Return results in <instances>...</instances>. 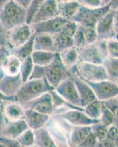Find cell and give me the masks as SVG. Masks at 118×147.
Masks as SVG:
<instances>
[{
    "mask_svg": "<svg viewBox=\"0 0 118 147\" xmlns=\"http://www.w3.org/2000/svg\"><path fill=\"white\" fill-rule=\"evenodd\" d=\"M54 90L46 78L40 80H28L23 83L15 95L16 101L21 105Z\"/></svg>",
    "mask_w": 118,
    "mask_h": 147,
    "instance_id": "1",
    "label": "cell"
},
{
    "mask_svg": "<svg viewBox=\"0 0 118 147\" xmlns=\"http://www.w3.org/2000/svg\"><path fill=\"white\" fill-rule=\"evenodd\" d=\"M25 19L26 10L21 8L15 0H7L4 8L0 11V22L6 32L25 24Z\"/></svg>",
    "mask_w": 118,
    "mask_h": 147,
    "instance_id": "2",
    "label": "cell"
},
{
    "mask_svg": "<svg viewBox=\"0 0 118 147\" xmlns=\"http://www.w3.org/2000/svg\"><path fill=\"white\" fill-rule=\"evenodd\" d=\"M72 74L86 82H100L109 80L107 74L102 65L79 62L70 69Z\"/></svg>",
    "mask_w": 118,
    "mask_h": 147,
    "instance_id": "3",
    "label": "cell"
},
{
    "mask_svg": "<svg viewBox=\"0 0 118 147\" xmlns=\"http://www.w3.org/2000/svg\"><path fill=\"white\" fill-rule=\"evenodd\" d=\"M98 40H117V11L109 10L96 24Z\"/></svg>",
    "mask_w": 118,
    "mask_h": 147,
    "instance_id": "4",
    "label": "cell"
},
{
    "mask_svg": "<svg viewBox=\"0 0 118 147\" xmlns=\"http://www.w3.org/2000/svg\"><path fill=\"white\" fill-rule=\"evenodd\" d=\"M78 52L79 62L95 65H102L103 60L108 57L106 40H97L94 44H87Z\"/></svg>",
    "mask_w": 118,
    "mask_h": 147,
    "instance_id": "5",
    "label": "cell"
},
{
    "mask_svg": "<svg viewBox=\"0 0 118 147\" xmlns=\"http://www.w3.org/2000/svg\"><path fill=\"white\" fill-rule=\"evenodd\" d=\"M70 76V70L62 63L59 53H57L53 61L46 67L45 78L54 90Z\"/></svg>",
    "mask_w": 118,
    "mask_h": 147,
    "instance_id": "6",
    "label": "cell"
},
{
    "mask_svg": "<svg viewBox=\"0 0 118 147\" xmlns=\"http://www.w3.org/2000/svg\"><path fill=\"white\" fill-rule=\"evenodd\" d=\"M110 10L109 3L104 7L96 9H90L81 5L79 10L71 22H75L82 27H95L98 21Z\"/></svg>",
    "mask_w": 118,
    "mask_h": 147,
    "instance_id": "7",
    "label": "cell"
},
{
    "mask_svg": "<svg viewBox=\"0 0 118 147\" xmlns=\"http://www.w3.org/2000/svg\"><path fill=\"white\" fill-rule=\"evenodd\" d=\"M32 31L30 25L23 24L6 32L5 47L11 51L21 47L32 37Z\"/></svg>",
    "mask_w": 118,
    "mask_h": 147,
    "instance_id": "8",
    "label": "cell"
},
{
    "mask_svg": "<svg viewBox=\"0 0 118 147\" xmlns=\"http://www.w3.org/2000/svg\"><path fill=\"white\" fill-rule=\"evenodd\" d=\"M91 88L95 99L100 102H103L109 99L117 96L118 85L117 82L110 80H103L100 82H86Z\"/></svg>",
    "mask_w": 118,
    "mask_h": 147,
    "instance_id": "9",
    "label": "cell"
},
{
    "mask_svg": "<svg viewBox=\"0 0 118 147\" xmlns=\"http://www.w3.org/2000/svg\"><path fill=\"white\" fill-rule=\"evenodd\" d=\"M68 22V20H66L65 18L57 16L49 20L31 24L30 27L33 35L46 34L54 36L61 31L63 26Z\"/></svg>",
    "mask_w": 118,
    "mask_h": 147,
    "instance_id": "10",
    "label": "cell"
},
{
    "mask_svg": "<svg viewBox=\"0 0 118 147\" xmlns=\"http://www.w3.org/2000/svg\"><path fill=\"white\" fill-rule=\"evenodd\" d=\"M54 90L65 102L71 105L72 106L82 108L79 96L71 76L63 82H62L54 89Z\"/></svg>",
    "mask_w": 118,
    "mask_h": 147,
    "instance_id": "11",
    "label": "cell"
},
{
    "mask_svg": "<svg viewBox=\"0 0 118 147\" xmlns=\"http://www.w3.org/2000/svg\"><path fill=\"white\" fill-rule=\"evenodd\" d=\"M78 24L68 21L59 33L54 36L57 52L73 47V35L75 34Z\"/></svg>",
    "mask_w": 118,
    "mask_h": 147,
    "instance_id": "12",
    "label": "cell"
},
{
    "mask_svg": "<svg viewBox=\"0 0 118 147\" xmlns=\"http://www.w3.org/2000/svg\"><path fill=\"white\" fill-rule=\"evenodd\" d=\"M55 118L68 122L73 127H86L98 123V120H93L84 113V110H70L59 113L55 115Z\"/></svg>",
    "mask_w": 118,
    "mask_h": 147,
    "instance_id": "13",
    "label": "cell"
},
{
    "mask_svg": "<svg viewBox=\"0 0 118 147\" xmlns=\"http://www.w3.org/2000/svg\"><path fill=\"white\" fill-rule=\"evenodd\" d=\"M22 106L24 110H32L35 112L51 116L54 113L52 96L49 92L43 94L33 100L30 101Z\"/></svg>",
    "mask_w": 118,
    "mask_h": 147,
    "instance_id": "14",
    "label": "cell"
},
{
    "mask_svg": "<svg viewBox=\"0 0 118 147\" xmlns=\"http://www.w3.org/2000/svg\"><path fill=\"white\" fill-rule=\"evenodd\" d=\"M57 16H59L57 1L44 0L39 7L36 15L34 16L31 24L49 20Z\"/></svg>",
    "mask_w": 118,
    "mask_h": 147,
    "instance_id": "15",
    "label": "cell"
},
{
    "mask_svg": "<svg viewBox=\"0 0 118 147\" xmlns=\"http://www.w3.org/2000/svg\"><path fill=\"white\" fill-rule=\"evenodd\" d=\"M22 85L23 81L20 74L16 76H9L5 74L0 79V91L7 96H15Z\"/></svg>",
    "mask_w": 118,
    "mask_h": 147,
    "instance_id": "16",
    "label": "cell"
},
{
    "mask_svg": "<svg viewBox=\"0 0 118 147\" xmlns=\"http://www.w3.org/2000/svg\"><path fill=\"white\" fill-rule=\"evenodd\" d=\"M51 118V115L40 113L32 110H24L23 113V119L27 123V127L32 131L46 127Z\"/></svg>",
    "mask_w": 118,
    "mask_h": 147,
    "instance_id": "17",
    "label": "cell"
},
{
    "mask_svg": "<svg viewBox=\"0 0 118 147\" xmlns=\"http://www.w3.org/2000/svg\"><path fill=\"white\" fill-rule=\"evenodd\" d=\"M71 77L73 79V82H74L77 92H78V94L79 96L82 108L85 107L86 105H88L89 103L96 99L91 88L89 86L88 84L86 83L85 81L82 80V79H80L74 74L71 73Z\"/></svg>",
    "mask_w": 118,
    "mask_h": 147,
    "instance_id": "18",
    "label": "cell"
},
{
    "mask_svg": "<svg viewBox=\"0 0 118 147\" xmlns=\"http://www.w3.org/2000/svg\"><path fill=\"white\" fill-rule=\"evenodd\" d=\"M28 129L27 123L23 119L15 121H7L1 137L16 140Z\"/></svg>",
    "mask_w": 118,
    "mask_h": 147,
    "instance_id": "19",
    "label": "cell"
},
{
    "mask_svg": "<svg viewBox=\"0 0 118 147\" xmlns=\"http://www.w3.org/2000/svg\"><path fill=\"white\" fill-rule=\"evenodd\" d=\"M34 51L57 52L54 36L46 34L34 35Z\"/></svg>",
    "mask_w": 118,
    "mask_h": 147,
    "instance_id": "20",
    "label": "cell"
},
{
    "mask_svg": "<svg viewBox=\"0 0 118 147\" xmlns=\"http://www.w3.org/2000/svg\"><path fill=\"white\" fill-rule=\"evenodd\" d=\"M59 16L71 21L78 13L81 5L78 1H57Z\"/></svg>",
    "mask_w": 118,
    "mask_h": 147,
    "instance_id": "21",
    "label": "cell"
},
{
    "mask_svg": "<svg viewBox=\"0 0 118 147\" xmlns=\"http://www.w3.org/2000/svg\"><path fill=\"white\" fill-rule=\"evenodd\" d=\"M24 108L16 101L4 102V114L7 121L23 119Z\"/></svg>",
    "mask_w": 118,
    "mask_h": 147,
    "instance_id": "22",
    "label": "cell"
},
{
    "mask_svg": "<svg viewBox=\"0 0 118 147\" xmlns=\"http://www.w3.org/2000/svg\"><path fill=\"white\" fill-rule=\"evenodd\" d=\"M91 132L90 126L86 127H73L69 134L68 146H78Z\"/></svg>",
    "mask_w": 118,
    "mask_h": 147,
    "instance_id": "23",
    "label": "cell"
},
{
    "mask_svg": "<svg viewBox=\"0 0 118 147\" xmlns=\"http://www.w3.org/2000/svg\"><path fill=\"white\" fill-rule=\"evenodd\" d=\"M35 145L37 147H58L46 127L34 131Z\"/></svg>",
    "mask_w": 118,
    "mask_h": 147,
    "instance_id": "24",
    "label": "cell"
},
{
    "mask_svg": "<svg viewBox=\"0 0 118 147\" xmlns=\"http://www.w3.org/2000/svg\"><path fill=\"white\" fill-rule=\"evenodd\" d=\"M62 62L68 69H70L78 62V52L74 47L58 52Z\"/></svg>",
    "mask_w": 118,
    "mask_h": 147,
    "instance_id": "25",
    "label": "cell"
},
{
    "mask_svg": "<svg viewBox=\"0 0 118 147\" xmlns=\"http://www.w3.org/2000/svg\"><path fill=\"white\" fill-rule=\"evenodd\" d=\"M58 52L34 51L31 55V59L34 65L46 67L54 60Z\"/></svg>",
    "mask_w": 118,
    "mask_h": 147,
    "instance_id": "26",
    "label": "cell"
},
{
    "mask_svg": "<svg viewBox=\"0 0 118 147\" xmlns=\"http://www.w3.org/2000/svg\"><path fill=\"white\" fill-rule=\"evenodd\" d=\"M33 40L34 35L27 43L23 44L21 47H18L16 49H14L13 50L10 51V53L11 55H15L17 58H18L21 61H23L25 59L31 57L32 54L34 52L33 49Z\"/></svg>",
    "mask_w": 118,
    "mask_h": 147,
    "instance_id": "27",
    "label": "cell"
},
{
    "mask_svg": "<svg viewBox=\"0 0 118 147\" xmlns=\"http://www.w3.org/2000/svg\"><path fill=\"white\" fill-rule=\"evenodd\" d=\"M102 65L108 76L109 80L117 83L118 80V58L107 57L103 60Z\"/></svg>",
    "mask_w": 118,
    "mask_h": 147,
    "instance_id": "28",
    "label": "cell"
},
{
    "mask_svg": "<svg viewBox=\"0 0 118 147\" xmlns=\"http://www.w3.org/2000/svg\"><path fill=\"white\" fill-rule=\"evenodd\" d=\"M21 61L15 55L10 54L5 65V74L9 76H16L19 74Z\"/></svg>",
    "mask_w": 118,
    "mask_h": 147,
    "instance_id": "29",
    "label": "cell"
},
{
    "mask_svg": "<svg viewBox=\"0 0 118 147\" xmlns=\"http://www.w3.org/2000/svg\"><path fill=\"white\" fill-rule=\"evenodd\" d=\"M103 102L95 99L83 107L84 113L93 120H98L101 113Z\"/></svg>",
    "mask_w": 118,
    "mask_h": 147,
    "instance_id": "30",
    "label": "cell"
},
{
    "mask_svg": "<svg viewBox=\"0 0 118 147\" xmlns=\"http://www.w3.org/2000/svg\"><path fill=\"white\" fill-rule=\"evenodd\" d=\"M99 122L103 125L107 127H111V125H117V119L115 118L113 113L109 110L107 107H105L103 104L101 113L100 118L98 119Z\"/></svg>",
    "mask_w": 118,
    "mask_h": 147,
    "instance_id": "31",
    "label": "cell"
},
{
    "mask_svg": "<svg viewBox=\"0 0 118 147\" xmlns=\"http://www.w3.org/2000/svg\"><path fill=\"white\" fill-rule=\"evenodd\" d=\"M34 64L32 63V60L31 57L25 59L24 60L21 61L20 67V74L21 80L23 81V83L27 82L29 80L30 76L32 73V69H33Z\"/></svg>",
    "mask_w": 118,
    "mask_h": 147,
    "instance_id": "32",
    "label": "cell"
},
{
    "mask_svg": "<svg viewBox=\"0 0 118 147\" xmlns=\"http://www.w3.org/2000/svg\"><path fill=\"white\" fill-rule=\"evenodd\" d=\"M43 0H32L28 8L26 10L25 24L30 25L32 23L34 16L36 15L37 12L40 7Z\"/></svg>",
    "mask_w": 118,
    "mask_h": 147,
    "instance_id": "33",
    "label": "cell"
},
{
    "mask_svg": "<svg viewBox=\"0 0 118 147\" xmlns=\"http://www.w3.org/2000/svg\"><path fill=\"white\" fill-rule=\"evenodd\" d=\"M16 140L22 147H28L35 145V134L34 131L30 129L21 135Z\"/></svg>",
    "mask_w": 118,
    "mask_h": 147,
    "instance_id": "34",
    "label": "cell"
},
{
    "mask_svg": "<svg viewBox=\"0 0 118 147\" xmlns=\"http://www.w3.org/2000/svg\"><path fill=\"white\" fill-rule=\"evenodd\" d=\"M86 45V40H85L83 28L81 25L78 24L76 32L73 35V47L77 50H80Z\"/></svg>",
    "mask_w": 118,
    "mask_h": 147,
    "instance_id": "35",
    "label": "cell"
},
{
    "mask_svg": "<svg viewBox=\"0 0 118 147\" xmlns=\"http://www.w3.org/2000/svg\"><path fill=\"white\" fill-rule=\"evenodd\" d=\"M90 129H91V132L96 137L98 141L107 138L108 127L101 124L99 121L90 126Z\"/></svg>",
    "mask_w": 118,
    "mask_h": 147,
    "instance_id": "36",
    "label": "cell"
},
{
    "mask_svg": "<svg viewBox=\"0 0 118 147\" xmlns=\"http://www.w3.org/2000/svg\"><path fill=\"white\" fill-rule=\"evenodd\" d=\"M106 47L108 57L118 58V42L117 39L106 40Z\"/></svg>",
    "mask_w": 118,
    "mask_h": 147,
    "instance_id": "37",
    "label": "cell"
},
{
    "mask_svg": "<svg viewBox=\"0 0 118 147\" xmlns=\"http://www.w3.org/2000/svg\"><path fill=\"white\" fill-rule=\"evenodd\" d=\"M78 2L82 6L90 9H96L104 7L109 3V1H101V0H82Z\"/></svg>",
    "mask_w": 118,
    "mask_h": 147,
    "instance_id": "38",
    "label": "cell"
},
{
    "mask_svg": "<svg viewBox=\"0 0 118 147\" xmlns=\"http://www.w3.org/2000/svg\"><path fill=\"white\" fill-rule=\"evenodd\" d=\"M84 34L85 40H86V45L87 44H94L98 40V36H97L96 27H82Z\"/></svg>",
    "mask_w": 118,
    "mask_h": 147,
    "instance_id": "39",
    "label": "cell"
},
{
    "mask_svg": "<svg viewBox=\"0 0 118 147\" xmlns=\"http://www.w3.org/2000/svg\"><path fill=\"white\" fill-rule=\"evenodd\" d=\"M46 77V67L34 65L29 80H40Z\"/></svg>",
    "mask_w": 118,
    "mask_h": 147,
    "instance_id": "40",
    "label": "cell"
},
{
    "mask_svg": "<svg viewBox=\"0 0 118 147\" xmlns=\"http://www.w3.org/2000/svg\"><path fill=\"white\" fill-rule=\"evenodd\" d=\"M10 54V51L5 46L0 47V79L5 75V62Z\"/></svg>",
    "mask_w": 118,
    "mask_h": 147,
    "instance_id": "41",
    "label": "cell"
},
{
    "mask_svg": "<svg viewBox=\"0 0 118 147\" xmlns=\"http://www.w3.org/2000/svg\"><path fill=\"white\" fill-rule=\"evenodd\" d=\"M103 105L105 107H107L109 110H110L115 118L117 119V110H118V99L117 96L113 97L111 99H109L107 100L103 101Z\"/></svg>",
    "mask_w": 118,
    "mask_h": 147,
    "instance_id": "42",
    "label": "cell"
},
{
    "mask_svg": "<svg viewBox=\"0 0 118 147\" xmlns=\"http://www.w3.org/2000/svg\"><path fill=\"white\" fill-rule=\"evenodd\" d=\"M98 140L92 132H90L88 136L82 141L78 147H96Z\"/></svg>",
    "mask_w": 118,
    "mask_h": 147,
    "instance_id": "43",
    "label": "cell"
},
{
    "mask_svg": "<svg viewBox=\"0 0 118 147\" xmlns=\"http://www.w3.org/2000/svg\"><path fill=\"white\" fill-rule=\"evenodd\" d=\"M118 138V128L117 125H111V127H108V131H107V135L106 138L109 139L110 140H112L114 142L117 143Z\"/></svg>",
    "mask_w": 118,
    "mask_h": 147,
    "instance_id": "44",
    "label": "cell"
},
{
    "mask_svg": "<svg viewBox=\"0 0 118 147\" xmlns=\"http://www.w3.org/2000/svg\"><path fill=\"white\" fill-rule=\"evenodd\" d=\"M0 141L3 143L6 147H22L15 139H10L7 138L0 137Z\"/></svg>",
    "mask_w": 118,
    "mask_h": 147,
    "instance_id": "45",
    "label": "cell"
},
{
    "mask_svg": "<svg viewBox=\"0 0 118 147\" xmlns=\"http://www.w3.org/2000/svg\"><path fill=\"white\" fill-rule=\"evenodd\" d=\"M7 119L4 114V102H0V137L2 136V131L5 127Z\"/></svg>",
    "mask_w": 118,
    "mask_h": 147,
    "instance_id": "46",
    "label": "cell"
},
{
    "mask_svg": "<svg viewBox=\"0 0 118 147\" xmlns=\"http://www.w3.org/2000/svg\"><path fill=\"white\" fill-rule=\"evenodd\" d=\"M96 147H117V143H115L112 140L107 138L98 141Z\"/></svg>",
    "mask_w": 118,
    "mask_h": 147,
    "instance_id": "47",
    "label": "cell"
},
{
    "mask_svg": "<svg viewBox=\"0 0 118 147\" xmlns=\"http://www.w3.org/2000/svg\"><path fill=\"white\" fill-rule=\"evenodd\" d=\"M6 44V31L4 30L2 24L0 22V47H3Z\"/></svg>",
    "mask_w": 118,
    "mask_h": 147,
    "instance_id": "48",
    "label": "cell"
},
{
    "mask_svg": "<svg viewBox=\"0 0 118 147\" xmlns=\"http://www.w3.org/2000/svg\"><path fill=\"white\" fill-rule=\"evenodd\" d=\"M15 1L21 8L24 9L25 10L28 8L32 2V0H15Z\"/></svg>",
    "mask_w": 118,
    "mask_h": 147,
    "instance_id": "49",
    "label": "cell"
},
{
    "mask_svg": "<svg viewBox=\"0 0 118 147\" xmlns=\"http://www.w3.org/2000/svg\"><path fill=\"white\" fill-rule=\"evenodd\" d=\"M14 101H16V98H15V96H13V97L7 96L4 95L2 92L0 91V102H14Z\"/></svg>",
    "mask_w": 118,
    "mask_h": 147,
    "instance_id": "50",
    "label": "cell"
},
{
    "mask_svg": "<svg viewBox=\"0 0 118 147\" xmlns=\"http://www.w3.org/2000/svg\"><path fill=\"white\" fill-rule=\"evenodd\" d=\"M118 8V2L116 0H111L110 1V10L113 11H117Z\"/></svg>",
    "mask_w": 118,
    "mask_h": 147,
    "instance_id": "51",
    "label": "cell"
},
{
    "mask_svg": "<svg viewBox=\"0 0 118 147\" xmlns=\"http://www.w3.org/2000/svg\"><path fill=\"white\" fill-rule=\"evenodd\" d=\"M7 0H0V11L4 8L5 5L7 3Z\"/></svg>",
    "mask_w": 118,
    "mask_h": 147,
    "instance_id": "52",
    "label": "cell"
},
{
    "mask_svg": "<svg viewBox=\"0 0 118 147\" xmlns=\"http://www.w3.org/2000/svg\"><path fill=\"white\" fill-rule=\"evenodd\" d=\"M0 147H6V146H5L3 143H2L0 141Z\"/></svg>",
    "mask_w": 118,
    "mask_h": 147,
    "instance_id": "53",
    "label": "cell"
},
{
    "mask_svg": "<svg viewBox=\"0 0 118 147\" xmlns=\"http://www.w3.org/2000/svg\"><path fill=\"white\" fill-rule=\"evenodd\" d=\"M28 147H37L35 145H33V146H28Z\"/></svg>",
    "mask_w": 118,
    "mask_h": 147,
    "instance_id": "54",
    "label": "cell"
},
{
    "mask_svg": "<svg viewBox=\"0 0 118 147\" xmlns=\"http://www.w3.org/2000/svg\"><path fill=\"white\" fill-rule=\"evenodd\" d=\"M76 147H78V146H76Z\"/></svg>",
    "mask_w": 118,
    "mask_h": 147,
    "instance_id": "55",
    "label": "cell"
}]
</instances>
